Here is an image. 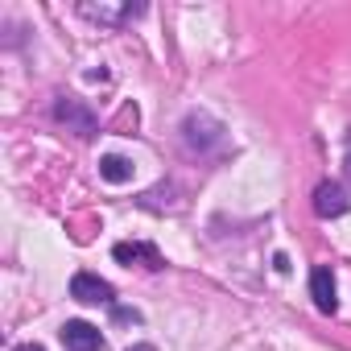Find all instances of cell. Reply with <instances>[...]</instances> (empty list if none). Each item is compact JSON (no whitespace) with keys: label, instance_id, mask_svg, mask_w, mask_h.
<instances>
[{"label":"cell","instance_id":"cell-5","mask_svg":"<svg viewBox=\"0 0 351 351\" xmlns=\"http://www.w3.org/2000/svg\"><path fill=\"white\" fill-rule=\"evenodd\" d=\"M62 347L66 351H104V335H99V326L71 318V322H62Z\"/></svg>","mask_w":351,"mask_h":351},{"label":"cell","instance_id":"cell-7","mask_svg":"<svg viewBox=\"0 0 351 351\" xmlns=\"http://www.w3.org/2000/svg\"><path fill=\"white\" fill-rule=\"evenodd\" d=\"M112 256L120 261V265H141V269H149V273H157L165 261H161V252L153 248V244H145V240H132V244H116L112 248Z\"/></svg>","mask_w":351,"mask_h":351},{"label":"cell","instance_id":"cell-13","mask_svg":"<svg viewBox=\"0 0 351 351\" xmlns=\"http://www.w3.org/2000/svg\"><path fill=\"white\" fill-rule=\"evenodd\" d=\"M136 351H153V347H136Z\"/></svg>","mask_w":351,"mask_h":351},{"label":"cell","instance_id":"cell-4","mask_svg":"<svg viewBox=\"0 0 351 351\" xmlns=\"http://www.w3.org/2000/svg\"><path fill=\"white\" fill-rule=\"evenodd\" d=\"M71 298L75 302H87V306H112L116 302V289L104 277H95V273H75L71 277Z\"/></svg>","mask_w":351,"mask_h":351},{"label":"cell","instance_id":"cell-12","mask_svg":"<svg viewBox=\"0 0 351 351\" xmlns=\"http://www.w3.org/2000/svg\"><path fill=\"white\" fill-rule=\"evenodd\" d=\"M343 165H347V178H351V153H347V161H343Z\"/></svg>","mask_w":351,"mask_h":351},{"label":"cell","instance_id":"cell-8","mask_svg":"<svg viewBox=\"0 0 351 351\" xmlns=\"http://www.w3.org/2000/svg\"><path fill=\"white\" fill-rule=\"evenodd\" d=\"M310 298H314V306H318L322 314H335L339 298H335V273H330L326 265H318V269L310 273Z\"/></svg>","mask_w":351,"mask_h":351},{"label":"cell","instance_id":"cell-2","mask_svg":"<svg viewBox=\"0 0 351 351\" xmlns=\"http://www.w3.org/2000/svg\"><path fill=\"white\" fill-rule=\"evenodd\" d=\"M54 120H58V124H66V132H75V136H83V141L99 132V120H95V112H91L83 99H71V95L54 99Z\"/></svg>","mask_w":351,"mask_h":351},{"label":"cell","instance_id":"cell-6","mask_svg":"<svg viewBox=\"0 0 351 351\" xmlns=\"http://www.w3.org/2000/svg\"><path fill=\"white\" fill-rule=\"evenodd\" d=\"M347 207H351V199H347V191H343L339 182H322V186L314 191V215H318V219H339Z\"/></svg>","mask_w":351,"mask_h":351},{"label":"cell","instance_id":"cell-9","mask_svg":"<svg viewBox=\"0 0 351 351\" xmlns=\"http://www.w3.org/2000/svg\"><path fill=\"white\" fill-rule=\"evenodd\" d=\"M99 178H104V182H112V186L128 182V178H132V161H128V157H120V153L99 157Z\"/></svg>","mask_w":351,"mask_h":351},{"label":"cell","instance_id":"cell-10","mask_svg":"<svg viewBox=\"0 0 351 351\" xmlns=\"http://www.w3.org/2000/svg\"><path fill=\"white\" fill-rule=\"evenodd\" d=\"M273 265H277V273H289V256H285V252H277Z\"/></svg>","mask_w":351,"mask_h":351},{"label":"cell","instance_id":"cell-1","mask_svg":"<svg viewBox=\"0 0 351 351\" xmlns=\"http://www.w3.org/2000/svg\"><path fill=\"white\" fill-rule=\"evenodd\" d=\"M223 145V124L211 116V112H191L182 120V149L191 157H207Z\"/></svg>","mask_w":351,"mask_h":351},{"label":"cell","instance_id":"cell-11","mask_svg":"<svg viewBox=\"0 0 351 351\" xmlns=\"http://www.w3.org/2000/svg\"><path fill=\"white\" fill-rule=\"evenodd\" d=\"M17 351H46V347H38V343H25V347H17Z\"/></svg>","mask_w":351,"mask_h":351},{"label":"cell","instance_id":"cell-3","mask_svg":"<svg viewBox=\"0 0 351 351\" xmlns=\"http://www.w3.org/2000/svg\"><path fill=\"white\" fill-rule=\"evenodd\" d=\"M79 13L87 17V21H95V25H124V21H132V17H141L145 13V5H128V0H83L79 5Z\"/></svg>","mask_w":351,"mask_h":351}]
</instances>
